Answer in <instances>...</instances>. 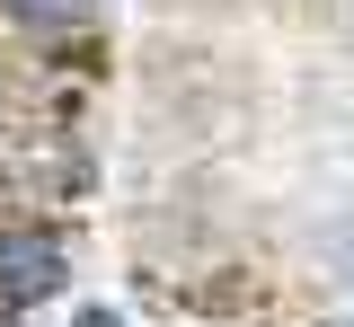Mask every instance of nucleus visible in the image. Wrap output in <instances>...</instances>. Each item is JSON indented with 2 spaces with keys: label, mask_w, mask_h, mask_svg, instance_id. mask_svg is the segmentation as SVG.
Listing matches in <instances>:
<instances>
[{
  "label": "nucleus",
  "mask_w": 354,
  "mask_h": 327,
  "mask_svg": "<svg viewBox=\"0 0 354 327\" xmlns=\"http://www.w3.org/2000/svg\"><path fill=\"white\" fill-rule=\"evenodd\" d=\"M62 283V248L44 230H27V239H0V301H44Z\"/></svg>",
  "instance_id": "1"
},
{
  "label": "nucleus",
  "mask_w": 354,
  "mask_h": 327,
  "mask_svg": "<svg viewBox=\"0 0 354 327\" xmlns=\"http://www.w3.org/2000/svg\"><path fill=\"white\" fill-rule=\"evenodd\" d=\"M18 27H53V36H71V27H88V9L97 0H0Z\"/></svg>",
  "instance_id": "2"
},
{
  "label": "nucleus",
  "mask_w": 354,
  "mask_h": 327,
  "mask_svg": "<svg viewBox=\"0 0 354 327\" xmlns=\"http://www.w3.org/2000/svg\"><path fill=\"white\" fill-rule=\"evenodd\" d=\"M71 327H124V319H115V310H80Z\"/></svg>",
  "instance_id": "3"
}]
</instances>
